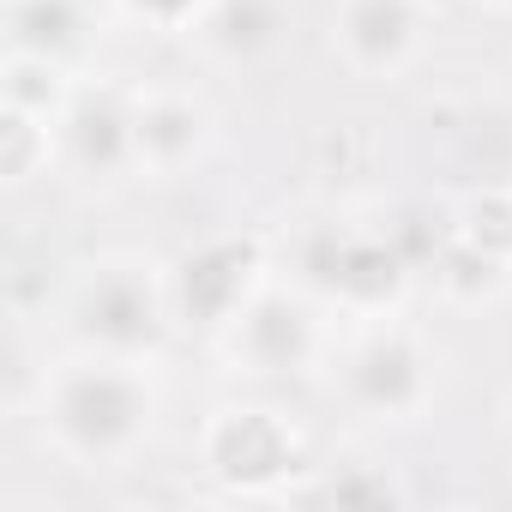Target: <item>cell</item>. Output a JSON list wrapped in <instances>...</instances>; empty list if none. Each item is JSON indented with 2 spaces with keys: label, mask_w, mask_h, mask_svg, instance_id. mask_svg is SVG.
Returning a JSON list of instances; mask_svg holds the SVG:
<instances>
[{
  "label": "cell",
  "mask_w": 512,
  "mask_h": 512,
  "mask_svg": "<svg viewBox=\"0 0 512 512\" xmlns=\"http://www.w3.org/2000/svg\"><path fill=\"white\" fill-rule=\"evenodd\" d=\"M332 386L368 422H410L434 398V350L404 314L356 320L350 344L332 356Z\"/></svg>",
  "instance_id": "3957f363"
},
{
  "label": "cell",
  "mask_w": 512,
  "mask_h": 512,
  "mask_svg": "<svg viewBox=\"0 0 512 512\" xmlns=\"http://www.w3.org/2000/svg\"><path fill=\"white\" fill-rule=\"evenodd\" d=\"M308 464L302 428L272 404H223L199 428V470L235 500H278Z\"/></svg>",
  "instance_id": "5b68a950"
},
{
  "label": "cell",
  "mask_w": 512,
  "mask_h": 512,
  "mask_svg": "<svg viewBox=\"0 0 512 512\" xmlns=\"http://www.w3.org/2000/svg\"><path fill=\"white\" fill-rule=\"evenodd\" d=\"M85 37V0H7V49H31L73 67Z\"/></svg>",
  "instance_id": "4fadbf2b"
},
{
  "label": "cell",
  "mask_w": 512,
  "mask_h": 512,
  "mask_svg": "<svg viewBox=\"0 0 512 512\" xmlns=\"http://www.w3.org/2000/svg\"><path fill=\"white\" fill-rule=\"evenodd\" d=\"M266 284H272V260L260 235H211L169 266V308L181 326L223 332Z\"/></svg>",
  "instance_id": "52a82bcc"
},
{
  "label": "cell",
  "mask_w": 512,
  "mask_h": 512,
  "mask_svg": "<svg viewBox=\"0 0 512 512\" xmlns=\"http://www.w3.org/2000/svg\"><path fill=\"white\" fill-rule=\"evenodd\" d=\"M416 253L380 223H320L302 247V290H314L344 320H386L404 308Z\"/></svg>",
  "instance_id": "7a4b0ae2"
},
{
  "label": "cell",
  "mask_w": 512,
  "mask_h": 512,
  "mask_svg": "<svg viewBox=\"0 0 512 512\" xmlns=\"http://www.w3.org/2000/svg\"><path fill=\"white\" fill-rule=\"evenodd\" d=\"M428 37L422 0H332V55L356 79H398Z\"/></svg>",
  "instance_id": "ba28073f"
},
{
  "label": "cell",
  "mask_w": 512,
  "mask_h": 512,
  "mask_svg": "<svg viewBox=\"0 0 512 512\" xmlns=\"http://www.w3.org/2000/svg\"><path fill=\"white\" fill-rule=\"evenodd\" d=\"M211 145V109L205 97L181 85H139L133 91V163L151 181H175L193 169Z\"/></svg>",
  "instance_id": "9c48e42d"
},
{
  "label": "cell",
  "mask_w": 512,
  "mask_h": 512,
  "mask_svg": "<svg viewBox=\"0 0 512 512\" xmlns=\"http://www.w3.org/2000/svg\"><path fill=\"white\" fill-rule=\"evenodd\" d=\"M55 163H61V121L0 103V181L19 193L37 175H49Z\"/></svg>",
  "instance_id": "7c38bea8"
},
{
  "label": "cell",
  "mask_w": 512,
  "mask_h": 512,
  "mask_svg": "<svg viewBox=\"0 0 512 512\" xmlns=\"http://www.w3.org/2000/svg\"><path fill=\"white\" fill-rule=\"evenodd\" d=\"M446 241H458L464 253H476V260L512 272V187H476L452 223H446Z\"/></svg>",
  "instance_id": "5bb4252c"
},
{
  "label": "cell",
  "mask_w": 512,
  "mask_h": 512,
  "mask_svg": "<svg viewBox=\"0 0 512 512\" xmlns=\"http://www.w3.org/2000/svg\"><path fill=\"white\" fill-rule=\"evenodd\" d=\"M79 79L67 61H49V55H31V49H7V79H0V103L13 109H31V115H67Z\"/></svg>",
  "instance_id": "9a60e30c"
},
{
  "label": "cell",
  "mask_w": 512,
  "mask_h": 512,
  "mask_svg": "<svg viewBox=\"0 0 512 512\" xmlns=\"http://www.w3.org/2000/svg\"><path fill=\"white\" fill-rule=\"evenodd\" d=\"M284 31H290L284 0H211L205 19L193 25L205 55L223 61V67H253V61L278 55Z\"/></svg>",
  "instance_id": "8fae6325"
},
{
  "label": "cell",
  "mask_w": 512,
  "mask_h": 512,
  "mask_svg": "<svg viewBox=\"0 0 512 512\" xmlns=\"http://www.w3.org/2000/svg\"><path fill=\"white\" fill-rule=\"evenodd\" d=\"M500 7H512V0H500Z\"/></svg>",
  "instance_id": "e0dca14e"
},
{
  "label": "cell",
  "mask_w": 512,
  "mask_h": 512,
  "mask_svg": "<svg viewBox=\"0 0 512 512\" xmlns=\"http://www.w3.org/2000/svg\"><path fill=\"white\" fill-rule=\"evenodd\" d=\"M169 272L139 260V253H109L85 266L73 284V332L85 350H115V356H157L169 332Z\"/></svg>",
  "instance_id": "277c9868"
},
{
  "label": "cell",
  "mask_w": 512,
  "mask_h": 512,
  "mask_svg": "<svg viewBox=\"0 0 512 512\" xmlns=\"http://www.w3.org/2000/svg\"><path fill=\"white\" fill-rule=\"evenodd\" d=\"M145 362L151 356H115V350H79L55 362L37 386L43 440L79 470L133 464L157 422V392Z\"/></svg>",
  "instance_id": "6da1fadb"
},
{
  "label": "cell",
  "mask_w": 512,
  "mask_h": 512,
  "mask_svg": "<svg viewBox=\"0 0 512 512\" xmlns=\"http://www.w3.org/2000/svg\"><path fill=\"white\" fill-rule=\"evenodd\" d=\"M121 7H127L139 25H151V31H193V25L205 19L211 0H121Z\"/></svg>",
  "instance_id": "2e32d148"
},
{
  "label": "cell",
  "mask_w": 512,
  "mask_h": 512,
  "mask_svg": "<svg viewBox=\"0 0 512 512\" xmlns=\"http://www.w3.org/2000/svg\"><path fill=\"white\" fill-rule=\"evenodd\" d=\"M217 350L235 362V374H260V380H278V374H308L326 350H332V332H326V308L314 302V290H284V284H266L253 296L223 332H211Z\"/></svg>",
  "instance_id": "8992f818"
},
{
  "label": "cell",
  "mask_w": 512,
  "mask_h": 512,
  "mask_svg": "<svg viewBox=\"0 0 512 512\" xmlns=\"http://www.w3.org/2000/svg\"><path fill=\"white\" fill-rule=\"evenodd\" d=\"M61 163L85 181H127L133 163V91L115 85H79L61 115Z\"/></svg>",
  "instance_id": "30bf717a"
}]
</instances>
